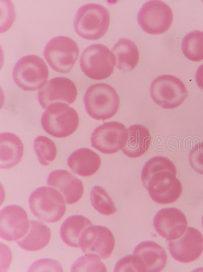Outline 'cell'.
<instances>
[{
  "label": "cell",
  "mask_w": 203,
  "mask_h": 272,
  "mask_svg": "<svg viewBox=\"0 0 203 272\" xmlns=\"http://www.w3.org/2000/svg\"><path fill=\"white\" fill-rule=\"evenodd\" d=\"M110 19V13L105 7L98 4H87L77 10L74 27L76 33L82 38L97 40L107 33Z\"/></svg>",
  "instance_id": "6da1fadb"
},
{
  "label": "cell",
  "mask_w": 203,
  "mask_h": 272,
  "mask_svg": "<svg viewBox=\"0 0 203 272\" xmlns=\"http://www.w3.org/2000/svg\"><path fill=\"white\" fill-rule=\"evenodd\" d=\"M83 102L87 114L97 120H105L113 117L120 105L119 97L116 90L104 83L89 87L84 94Z\"/></svg>",
  "instance_id": "7a4b0ae2"
},
{
  "label": "cell",
  "mask_w": 203,
  "mask_h": 272,
  "mask_svg": "<svg viewBox=\"0 0 203 272\" xmlns=\"http://www.w3.org/2000/svg\"><path fill=\"white\" fill-rule=\"evenodd\" d=\"M31 212L38 219L46 223L58 222L65 212V200L54 187L42 186L36 188L28 199Z\"/></svg>",
  "instance_id": "3957f363"
},
{
  "label": "cell",
  "mask_w": 203,
  "mask_h": 272,
  "mask_svg": "<svg viewBox=\"0 0 203 272\" xmlns=\"http://www.w3.org/2000/svg\"><path fill=\"white\" fill-rule=\"evenodd\" d=\"M79 122L76 110L63 102H55L49 105L41 118L43 130L57 138H64L72 134L77 129Z\"/></svg>",
  "instance_id": "277c9868"
},
{
  "label": "cell",
  "mask_w": 203,
  "mask_h": 272,
  "mask_svg": "<svg viewBox=\"0 0 203 272\" xmlns=\"http://www.w3.org/2000/svg\"><path fill=\"white\" fill-rule=\"evenodd\" d=\"M48 67L40 57L29 55L22 57L15 63L12 76L15 84L25 91L42 89L48 77Z\"/></svg>",
  "instance_id": "5b68a950"
},
{
  "label": "cell",
  "mask_w": 203,
  "mask_h": 272,
  "mask_svg": "<svg viewBox=\"0 0 203 272\" xmlns=\"http://www.w3.org/2000/svg\"><path fill=\"white\" fill-rule=\"evenodd\" d=\"M116 64L113 52L105 45L94 44L85 48L80 59V68L85 75L95 80L104 79L113 73Z\"/></svg>",
  "instance_id": "8992f818"
},
{
  "label": "cell",
  "mask_w": 203,
  "mask_h": 272,
  "mask_svg": "<svg viewBox=\"0 0 203 272\" xmlns=\"http://www.w3.org/2000/svg\"><path fill=\"white\" fill-rule=\"evenodd\" d=\"M79 50L76 42L64 36H57L46 44L44 57L50 67L60 73L69 72L74 67Z\"/></svg>",
  "instance_id": "52a82bcc"
},
{
  "label": "cell",
  "mask_w": 203,
  "mask_h": 272,
  "mask_svg": "<svg viewBox=\"0 0 203 272\" xmlns=\"http://www.w3.org/2000/svg\"><path fill=\"white\" fill-rule=\"evenodd\" d=\"M150 94L153 101L165 109L180 106L187 98L188 92L183 81L172 75H161L151 83Z\"/></svg>",
  "instance_id": "ba28073f"
},
{
  "label": "cell",
  "mask_w": 203,
  "mask_h": 272,
  "mask_svg": "<svg viewBox=\"0 0 203 272\" xmlns=\"http://www.w3.org/2000/svg\"><path fill=\"white\" fill-rule=\"evenodd\" d=\"M172 9L161 1H149L143 4L139 11L137 19L142 29L152 35L166 32L172 24Z\"/></svg>",
  "instance_id": "9c48e42d"
},
{
  "label": "cell",
  "mask_w": 203,
  "mask_h": 272,
  "mask_svg": "<svg viewBox=\"0 0 203 272\" xmlns=\"http://www.w3.org/2000/svg\"><path fill=\"white\" fill-rule=\"evenodd\" d=\"M150 198L156 203L167 204L174 202L180 197L182 186L176 173L168 170L153 174L145 187Z\"/></svg>",
  "instance_id": "30bf717a"
},
{
  "label": "cell",
  "mask_w": 203,
  "mask_h": 272,
  "mask_svg": "<svg viewBox=\"0 0 203 272\" xmlns=\"http://www.w3.org/2000/svg\"><path fill=\"white\" fill-rule=\"evenodd\" d=\"M127 129L121 123L111 121L96 127L91 138V146L104 154H113L124 147Z\"/></svg>",
  "instance_id": "8fae6325"
},
{
  "label": "cell",
  "mask_w": 203,
  "mask_h": 272,
  "mask_svg": "<svg viewBox=\"0 0 203 272\" xmlns=\"http://www.w3.org/2000/svg\"><path fill=\"white\" fill-rule=\"evenodd\" d=\"M115 246V239L111 231L103 226L91 225L82 233L79 247L85 254H94L101 259L108 258Z\"/></svg>",
  "instance_id": "7c38bea8"
},
{
  "label": "cell",
  "mask_w": 203,
  "mask_h": 272,
  "mask_svg": "<svg viewBox=\"0 0 203 272\" xmlns=\"http://www.w3.org/2000/svg\"><path fill=\"white\" fill-rule=\"evenodd\" d=\"M30 226L26 211L16 205H10L0 212V236L8 241H18L27 233Z\"/></svg>",
  "instance_id": "4fadbf2b"
},
{
  "label": "cell",
  "mask_w": 203,
  "mask_h": 272,
  "mask_svg": "<svg viewBox=\"0 0 203 272\" xmlns=\"http://www.w3.org/2000/svg\"><path fill=\"white\" fill-rule=\"evenodd\" d=\"M77 90L74 83L64 77H56L49 80L39 91L38 99L43 108L55 102L73 103L76 100Z\"/></svg>",
  "instance_id": "5bb4252c"
},
{
  "label": "cell",
  "mask_w": 203,
  "mask_h": 272,
  "mask_svg": "<svg viewBox=\"0 0 203 272\" xmlns=\"http://www.w3.org/2000/svg\"><path fill=\"white\" fill-rule=\"evenodd\" d=\"M132 257L136 271H160L167 261L163 248L152 241L139 243L134 249Z\"/></svg>",
  "instance_id": "9a60e30c"
},
{
  "label": "cell",
  "mask_w": 203,
  "mask_h": 272,
  "mask_svg": "<svg viewBox=\"0 0 203 272\" xmlns=\"http://www.w3.org/2000/svg\"><path fill=\"white\" fill-rule=\"evenodd\" d=\"M168 247L171 256L177 261L191 262L203 252V236L197 229L189 227L181 237L170 240Z\"/></svg>",
  "instance_id": "2e32d148"
},
{
  "label": "cell",
  "mask_w": 203,
  "mask_h": 272,
  "mask_svg": "<svg viewBox=\"0 0 203 272\" xmlns=\"http://www.w3.org/2000/svg\"><path fill=\"white\" fill-rule=\"evenodd\" d=\"M153 225L161 236L168 240H174L185 233L188 223L182 211L172 207L158 211L154 216Z\"/></svg>",
  "instance_id": "e0dca14e"
},
{
  "label": "cell",
  "mask_w": 203,
  "mask_h": 272,
  "mask_svg": "<svg viewBox=\"0 0 203 272\" xmlns=\"http://www.w3.org/2000/svg\"><path fill=\"white\" fill-rule=\"evenodd\" d=\"M48 185L61 193L65 202L68 204L76 203L81 198L84 187L80 179L65 170H56L48 175L47 179Z\"/></svg>",
  "instance_id": "ac0fdd59"
},
{
  "label": "cell",
  "mask_w": 203,
  "mask_h": 272,
  "mask_svg": "<svg viewBox=\"0 0 203 272\" xmlns=\"http://www.w3.org/2000/svg\"><path fill=\"white\" fill-rule=\"evenodd\" d=\"M100 164L99 155L86 148L74 151L67 159V164L71 170L82 177H89L94 174L98 170Z\"/></svg>",
  "instance_id": "d6986e66"
},
{
  "label": "cell",
  "mask_w": 203,
  "mask_h": 272,
  "mask_svg": "<svg viewBox=\"0 0 203 272\" xmlns=\"http://www.w3.org/2000/svg\"><path fill=\"white\" fill-rule=\"evenodd\" d=\"M23 145L20 139L11 132L0 134V168L9 169L17 165L23 155Z\"/></svg>",
  "instance_id": "ffe728a7"
},
{
  "label": "cell",
  "mask_w": 203,
  "mask_h": 272,
  "mask_svg": "<svg viewBox=\"0 0 203 272\" xmlns=\"http://www.w3.org/2000/svg\"><path fill=\"white\" fill-rule=\"evenodd\" d=\"M150 143L148 128L141 124H133L127 129L125 144L122 151L129 157H138L146 153Z\"/></svg>",
  "instance_id": "44dd1931"
},
{
  "label": "cell",
  "mask_w": 203,
  "mask_h": 272,
  "mask_svg": "<svg viewBox=\"0 0 203 272\" xmlns=\"http://www.w3.org/2000/svg\"><path fill=\"white\" fill-rule=\"evenodd\" d=\"M50 238L51 232L47 226L39 221H31L27 234L17 243L25 251L34 252L44 248Z\"/></svg>",
  "instance_id": "7402d4cb"
},
{
  "label": "cell",
  "mask_w": 203,
  "mask_h": 272,
  "mask_svg": "<svg viewBox=\"0 0 203 272\" xmlns=\"http://www.w3.org/2000/svg\"><path fill=\"white\" fill-rule=\"evenodd\" d=\"M117 68L123 72L132 70L139 60V52L135 43L127 38H121L112 48Z\"/></svg>",
  "instance_id": "603a6c76"
},
{
  "label": "cell",
  "mask_w": 203,
  "mask_h": 272,
  "mask_svg": "<svg viewBox=\"0 0 203 272\" xmlns=\"http://www.w3.org/2000/svg\"><path fill=\"white\" fill-rule=\"evenodd\" d=\"M91 225V222L84 216L75 215L69 216L60 227L61 239L67 246L78 248L82 233Z\"/></svg>",
  "instance_id": "cb8c5ba5"
},
{
  "label": "cell",
  "mask_w": 203,
  "mask_h": 272,
  "mask_svg": "<svg viewBox=\"0 0 203 272\" xmlns=\"http://www.w3.org/2000/svg\"><path fill=\"white\" fill-rule=\"evenodd\" d=\"M182 50L189 60L198 62L203 60V32L195 30L190 32L183 38Z\"/></svg>",
  "instance_id": "d4e9b609"
},
{
  "label": "cell",
  "mask_w": 203,
  "mask_h": 272,
  "mask_svg": "<svg viewBox=\"0 0 203 272\" xmlns=\"http://www.w3.org/2000/svg\"><path fill=\"white\" fill-rule=\"evenodd\" d=\"M90 202L95 210L99 213L109 215L115 213V204L107 192L102 187L95 185L90 192Z\"/></svg>",
  "instance_id": "484cf974"
},
{
  "label": "cell",
  "mask_w": 203,
  "mask_h": 272,
  "mask_svg": "<svg viewBox=\"0 0 203 272\" xmlns=\"http://www.w3.org/2000/svg\"><path fill=\"white\" fill-rule=\"evenodd\" d=\"M33 148L39 163L47 166L55 158L56 147L55 143L44 135L37 137L33 141Z\"/></svg>",
  "instance_id": "4316f807"
},
{
  "label": "cell",
  "mask_w": 203,
  "mask_h": 272,
  "mask_svg": "<svg viewBox=\"0 0 203 272\" xmlns=\"http://www.w3.org/2000/svg\"><path fill=\"white\" fill-rule=\"evenodd\" d=\"M163 170L177 173L174 164L168 158L156 156L149 159L143 166L141 171V180L145 187L150 177L154 173Z\"/></svg>",
  "instance_id": "83f0119b"
},
{
  "label": "cell",
  "mask_w": 203,
  "mask_h": 272,
  "mask_svg": "<svg viewBox=\"0 0 203 272\" xmlns=\"http://www.w3.org/2000/svg\"><path fill=\"white\" fill-rule=\"evenodd\" d=\"M101 258L94 254H85L73 263L71 271H106Z\"/></svg>",
  "instance_id": "f1b7e54d"
},
{
  "label": "cell",
  "mask_w": 203,
  "mask_h": 272,
  "mask_svg": "<svg viewBox=\"0 0 203 272\" xmlns=\"http://www.w3.org/2000/svg\"><path fill=\"white\" fill-rule=\"evenodd\" d=\"M188 159L192 168L203 175V142L194 146L189 152Z\"/></svg>",
  "instance_id": "f546056e"
},
{
  "label": "cell",
  "mask_w": 203,
  "mask_h": 272,
  "mask_svg": "<svg viewBox=\"0 0 203 272\" xmlns=\"http://www.w3.org/2000/svg\"><path fill=\"white\" fill-rule=\"evenodd\" d=\"M28 271H63L60 264L50 259H42L33 263L28 268Z\"/></svg>",
  "instance_id": "4dcf8cb0"
},
{
  "label": "cell",
  "mask_w": 203,
  "mask_h": 272,
  "mask_svg": "<svg viewBox=\"0 0 203 272\" xmlns=\"http://www.w3.org/2000/svg\"><path fill=\"white\" fill-rule=\"evenodd\" d=\"M114 271H136L132 255L126 256L119 260L115 266Z\"/></svg>",
  "instance_id": "1f68e13d"
},
{
  "label": "cell",
  "mask_w": 203,
  "mask_h": 272,
  "mask_svg": "<svg viewBox=\"0 0 203 272\" xmlns=\"http://www.w3.org/2000/svg\"><path fill=\"white\" fill-rule=\"evenodd\" d=\"M195 79L198 86L201 89H203V64L201 65L197 69Z\"/></svg>",
  "instance_id": "d6a6232c"
},
{
  "label": "cell",
  "mask_w": 203,
  "mask_h": 272,
  "mask_svg": "<svg viewBox=\"0 0 203 272\" xmlns=\"http://www.w3.org/2000/svg\"><path fill=\"white\" fill-rule=\"evenodd\" d=\"M202 226H203V216H202Z\"/></svg>",
  "instance_id": "836d02e7"
},
{
  "label": "cell",
  "mask_w": 203,
  "mask_h": 272,
  "mask_svg": "<svg viewBox=\"0 0 203 272\" xmlns=\"http://www.w3.org/2000/svg\"><path fill=\"white\" fill-rule=\"evenodd\" d=\"M202 90H203V89H202Z\"/></svg>",
  "instance_id": "e575fe53"
}]
</instances>
